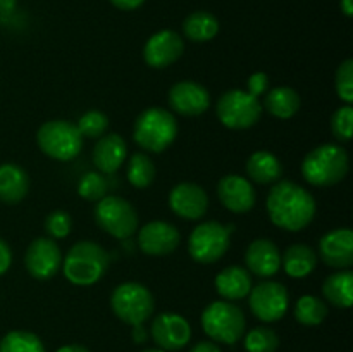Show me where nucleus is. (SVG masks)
Returning a JSON list of instances; mask_svg holds the SVG:
<instances>
[{
    "instance_id": "c03bdc74",
    "label": "nucleus",
    "mask_w": 353,
    "mask_h": 352,
    "mask_svg": "<svg viewBox=\"0 0 353 352\" xmlns=\"http://www.w3.org/2000/svg\"><path fill=\"white\" fill-rule=\"evenodd\" d=\"M57 352H92V351H90V349H86L85 345L69 344V345H62L61 349H57Z\"/></svg>"
},
{
    "instance_id": "4468645a",
    "label": "nucleus",
    "mask_w": 353,
    "mask_h": 352,
    "mask_svg": "<svg viewBox=\"0 0 353 352\" xmlns=\"http://www.w3.org/2000/svg\"><path fill=\"white\" fill-rule=\"evenodd\" d=\"M169 207L181 219H202L209 209V195L196 183H179L169 192Z\"/></svg>"
},
{
    "instance_id": "72a5a7b5",
    "label": "nucleus",
    "mask_w": 353,
    "mask_h": 352,
    "mask_svg": "<svg viewBox=\"0 0 353 352\" xmlns=\"http://www.w3.org/2000/svg\"><path fill=\"white\" fill-rule=\"evenodd\" d=\"M83 138H100L109 128V117L102 110H86L76 123Z\"/></svg>"
},
{
    "instance_id": "0eeeda50",
    "label": "nucleus",
    "mask_w": 353,
    "mask_h": 352,
    "mask_svg": "<svg viewBox=\"0 0 353 352\" xmlns=\"http://www.w3.org/2000/svg\"><path fill=\"white\" fill-rule=\"evenodd\" d=\"M112 313L130 326L143 324L155 311V299L150 290L138 282H124L110 295Z\"/></svg>"
},
{
    "instance_id": "473e14b6",
    "label": "nucleus",
    "mask_w": 353,
    "mask_h": 352,
    "mask_svg": "<svg viewBox=\"0 0 353 352\" xmlns=\"http://www.w3.org/2000/svg\"><path fill=\"white\" fill-rule=\"evenodd\" d=\"M107 190H109V183L102 173L90 171L83 175L78 182L79 197L88 200V202H99L100 199L107 195Z\"/></svg>"
},
{
    "instance_id": "f03ea898",
    "label": "nucleus",
    "mask_w": 353,
    "mask_h": 352,
    "mask_svg": "<svg viewBox=\"0 0 353 352\" xmlns=\"http://www.w3.org/2000/svg\"><path fill=\"white\" fill-rule=\"evenodd\" d=\"M109 268V254L100 244L81 240L72 245L62 259V271L72 285L90 286L100 282Z\"/></svg>"
},
{
    "instance_id": "cd10ccee",
    "label": "nucleus",
    "mask_w": 353,
    "mask_h": 352,
    "mask_svg": "<svg viewBox=\"0 0 353 352\" xmlns=\"http://www.w3.org/2000/svg\"><path fill=\"white\" fill-rule=\"evenodd\" d=\"M183 31L188 40L203 43L216 38V35L219 33V21L207 10H196L183 21Z\"/></svg>"
},
{
    "instance_id": "2eb2a0df",
    "label": "nucleus",
    "mask_w": 353,
    "mask_h": 352,
    "mask_svg": "<svg viewBox=\"0 0 353 352\" xmlns=\"http://www.w3.org/2000/svg\"><path fill=\"white\" fill-rule=\"evenodd\" d=\"M185 52V41L176 31L162 30L152 35L143 47V61L154 69L174 64Z\"/></svg>"
},
{
    "instance_id": "39448f33",
    "label": "nucleus",
    "mask_w": 353,
    "mask_h": 352,
    "mask_svg": "<svg viewBox=\"0 0 353 352\" xmlns=\"http://www.w3.org/2000/svg\"><path fill=\"white\" fill-rule=\"evenodd\" d=\"M37 144L45 155L55 161L68 162L78 157L83 148V137L71 121L52 119L37 131Z\"/></svg>"
},
{
    "instance_id": "ddd939ff",
    "label": "nucleus",
    "mask_w": 353,
    "mask_h": 352,
    "mask_svg": "<svg viewBox=\"0 0 353 352\" xmlns=\"http://www.w3.org/2000/svg\"><path fill=\"white\" fill-rule=\"evenodd\" d=\"M152 338L162 351H181L192 338V326L176 313H161L150 328Z\"/></svg>"
},
{
    "instance_id": "a878e982",
    "label": "nucleus",
    "mask_w": 353,
    "mask_h": 352,
    "mask_svg": "<svg viewBox=\"0 0 353 352\" xmlns=\"http://www.w3.org/2000/svg\"><path fill=\"white\" fill-rule=\"evenodd\" d=\"M299 92L292 86H276V88L268 90L264 99V107L262 109L268 110L271 116L278 117V119H292L300 109Z\"/></svg>"
},
{
    "instance_id": "aec40b11",
    "label": "nucleus",
    "mask_w": 353,
    "mask_h": 352,
    "mask_svg": "<svg viewBox=\"0 0 353 352\" xmlns=\"http://www.w3.org/2000/svg\"><path fill=\"white\" fill-rule=\"evenodd\" d=\"M245 262L248 273H254L261 278H271L281 269V252L269 238H257L248 245Z\"/></svg>"
},
{
    "instance_id": "2f4dec72",
    "label": "nucleus",
    "mask_w": 353,
    "mask_h": 352,
    "mask_svg": "<svg viewBox=\"0 0 353 352\" xmlns=\"http://www.w3.org/2000/svg\"><path fill=\"white\" fill-rule=\"evenodd\" d=\"M279 347V337L272 328L257 326L245 335L247 352H276Z\"/></svg>"
},
{
    "instance_id": "58836bf2",
    "label": "nucleus",
    "mask_w": 353,
    "mask_h": 352,
    "mask_svg": "<svg viewBox=\"0 0 353 352\" xmlns=\"http://www.w3.org/2000/svg\"><path fill=\"white\" fill-rule=\"evenodd\" d=\"M12 264V251L3 238H0V276L6 275Z\"/></svg>"
},
{
    "instance_id": "412c9836",
    "label": "nucleus",
    "mask_w": 353,
    "mask_h": 352,
    "mask_svg": "<svg viewBox=\"0 0 353 352\" xmlns=\"http://www.w3.org/2000/svg\"><path fill=\"white\" fill-rule=\"evenodd\" d=\"M93 164L102 175H114L128 157V145L117 133L103 135L93 147Z\"/></svg>"
},
{
    "instance_id": "e433bc0d",
    "label": "nucleus",
    "mask_w": 353,
    "mask_h": 352,
    "mask_svg": "<svg viewBox=\"0 0 353 352\" xmlns=\"http://www.w3.org/2000/svg\"><path fill=\"white\" fill-rule=\"evenodd\" d=\"M72 230V219L71 214L65 211H54L45 217V231L50 235L52 238H65Z\"/></svg>"
},
{
    "instance_id": "9d476101",
    "label": "nucleus",
    "mask_w": 353,
    "mask_h": 352,
    "mask_svg": "<svg viewBox=\"0 0 353 352\" xmlns=\"http://www.w3.org/2000/svg\"><path fill=\"white\" fill-rule=\"evenodd\" d=\"M231 244L230 226L217 221H203L188 238V252L200 264H214L224 257Z\"/></svg>"
},
{
    "instance_id": "20e7f679",
    "label": "nucleus",
    "mask_w": 353,
    "mask_h": 352,
    "mask_svg": "<svg viewBox=\"0 0 353 352\" xmlns=\"http://www.w3.org/2000/svg\"><path fill=\"white\" fill-rule=\"evenodd\" d=\"M178 137V121L169 110L148 107L134 121L133 138L138 147L147 152L161 154L171 147Z\"/></svg>"
},
{
    "instance_id": "f3484780",
    "label": "nucleus",
    "mask_w": 353,
    "mask_h": 352,
    "mask_svg": "<svg viewBox=\"0 0 353 352\" xmlns=\"http://www.w3.org/2000/svg\"><path fill=\"white\" fill-rule=\"evenodd\" d=\"M169 106L181 116H200L210 107V93L196 81H178L169 90Z\"/></svg>"
},
{
    "instance_id": "c85d7f7f",
    "label": "nucleus",
    "mask_w": 353,
    "mask_h": 352,
    "mask_svg": "<svg viewBox=\"0 0 353 352\" xmlns=\"http://www.w3.org/2000/svg\"><path fill=\"white\" fill-rule=\"evenodd\" d=\"M157 169L154 161L145 152H137L128 161V182L134 188H147L154 183Z\"/></svg>"
},
{
    "instance_id": "7c9ffc66",
    "label": "nucleus",
    "mask_w": 353,
    "mask_h": 352,
    "mask_svg": "<svg viewBox=\"0 0 353 352\" xmlns=\"http://www.w3.org/2000/svg\"><path fill=\"white\" fill-rule=\"evenodd\" d=\"M0 352H45L43 342L31 331L14 330L0 340Z\"/></svg>"
},
{
    "instance_id": "c9c22d12",
    "label": "nucleus",
    "mask_w": 353,
    "mask_h": 352,
    "mask_svg": "<svg viewBox=\"0 0 353 352\" xmlns=\"http://www.w3.org/2000/svg\"><path fill=\"white\" fill-rule=\"evenodd\" d=\"M334 88H336L338 97L345 104L353 102V59H347L336 69L334 76Z\"/></svg>"
},
{
    "instance_id": "bb28decb",
    "label": "nucleus",
    "mask_w": 353,
    "mask_h": 352,
    "mask_svg": "<svg viewBox=\"0 0 353 352\" xmlns=\"http://www.w3.org/2000/svg\"><path fill=\"white\" fill-rule=\"evenodd\" d=\"M324 299L334 307L348 309L353 302V275L350 269H338L323 283Z\"/></svg>"
},
{
    "instance_id": "a19ab883",
    "label": "nucleus",
    "mask_w": 353,
    "mask_h": 352,
    "mask_svg": "<svg viewBox=\"0 0 353 352\" xmlns=\"http://www.w3.org/2000/svg\"><path fill=\"white\" fill-rule=\"evenodd\" d=\"M190 352H223L214 342H199Z\"/></svg>"
},
{
    "instance_id": "dca6fc26",
    "label": "nucleus",
    "mask_w": 353,
    "mask_h": 352,
    "mask_svg": "<svg viewBox=\"0 0 353 352\" xmlns=\"http://www.w3.org/2000/svg\"><path fill=\"white\" fill-rule=\"evenodd\" d=\"M181 244L178 228L165 221H150L138 231V245L147 255H169Z\"/></svg>"
},
{
    "instance_id": "a18cd8bd",
    "label": "nucleus",
    "mask_w": 353,
    "mask_h": 352,
    "mask_svg": "<svg viewBox=\"0 0 353 352\" xmlns=\"http://www.w3.org/2000/svg\"><path fill=\"white\" fill-rule=\"evenodd\" d=\"M341 10H343L345 16L352 17L353 16V3H352V0H341Z\"/></svg>"
},
{
    "instance_id": "423d86ee",
    "label": "nucleus",
    "mask_w": 353,
    "mask_h": 352,
    "mask_svg": "<svg viewBox=\"0 0 353 352\" xmlns=\"http://www.w3.org/2000/svg\"><path fill=\"white\" fill-rule=\"evenodd\" d=\"M202 328L214 342L233 345L245 333L243 311L231 300H214L203 309Z\"/></svg>"
},
{
    "instance_id": "a211bd4d",
    "label": "nucleus",
    "mask_w": 353,
    "mask_h": 352,
    "mask_svg": "<svg viewBox=\"0 0 353 352\" xmlns=\"http://www.w3.org/2000/svg\"><path fill=\"white\" fill-rule=\"evenodd\" d=\"M319 255L323 262L334 269H348L353 264V231L336 228L327 231L319 240Z\"/></svg>"
},
{
    "instance_id": "5701e85b",
    "label": "nucleus",
    "mask_w": 353,
    "mask_h": 352,
    "mask_svg": "<svg viewBox=\"0 0 353 352\" xmlns=\"http://www.w3.org/2000/svg\"><path fill=\"white\" fill-rule=\"evenodd\" d=\"M216 290L224 300H240L250 293L252 276L241 266H228L216 276Z\"/></svg>"
},
{
    "instance_id": "f257e3e1",
    "label": "nucleus",
    "mask_w": 353,
    "mask_h": 352,
    "mask_svg": "<svg viewBox=\"0 0 353 352\" xmlns=\"http://www.w3.org/2000/svg\"><path fill=\"white\" fill-rule=\"evenodd\" d=\"M269 219L285 231H300L309 226L316 216L317 204L312 193L293 182H279L265 200Z\"/></svg>"
},
{
    "instance_id": "79ce46f5",
    "label": "nucleus",
    "mask_w": 353,
    "mask_h": 352,
    "mask_svg": "<svg viewBox=\"0 0 353 352\" xmlns=\"http://www.w3.org/2000/svg\"><path fill=\"white\" fill-rule=\"evenodd\" d=\"M17 0H0V17H6L14 12Z\"/></svg>"
},
{
    "instance_id": "6e6552de",
    "label": "nucleus",
    "mask_w": 353,
    "mask_h": 352,
    "mask_svg": "<svg viewBox=\"0 0 353 352\" xmlns=\"http://www.w3.org/2000/svg\"><path fill=\"white\" fill-rule=\"evenodd\" d=\"M216 114L230 130H248L261 119L262 104L243 90H228L217 100Z\"/></svg>"
},
{
    "instance_id": "1a4fd4ad",
    "label": "nucleus",
    "mask_w": 353,
    "mask_h": 352,
    "mask_svg": "<svg viewBox=\"0 0 353 352\" xmlns=\"http://www.w3.org/2000/svg\"><path fill=\"white\" fill-rule=\"evenodd\" d=\"M95 221L105 233L117 240H126L138 230L137 209L117 195H105L97 202Z\"/></svg>"
},
{
    "instance_id": "49530a36",
    "label": "nucleus",
    "mask_w": 353,
    "mask_h": 352,
    "mask_svg": "<svg viewBox=\"0 0 353 352\" xmlns=\"http://www.w3.org/2000/svg\"><path fill=\"white\" fill-rule=\"evenodd\" d=\"M141 352H165V351H162V349H145V351Z\"/></svg>"
},
{
    "instance_id": "393cba45",
    "label": "nucleus",
    "mask_w": 353,
    "mask_h": 352,
    "mask_svg": "<svg viewBox=\"0 0 353 352\" xmlns=\"http://www.w3.org/2000/svg\"><path fill=\"white\" fill-rule=\"evenodd\" d=\"M247 175L259 185H271L281 179L283 166L279 159L269 150H257L248 157Z\"/></svg>"
},
{
    "instance_id": "ea45409f",
    "label": "nucleus",
    "mask_w": 353,
    "mask_h": 352,
    "mask_svg": "<svg viewBox=\"0 0 353 352\" xmlns=\"http://www.w3.org/2000/svg\"><path fill=\"white\" fill-rule=\"evenodd\" d=\"M114 7L119 10H134L145 3V0H110Z\"/></svg>"
},
{
    "instance_id": "b1692460",
    "label": "nucleus",
    "mask_w": 353,
    "mask_h": 352,
    "mask_svg": "<svg viewBox=\"0 0 353 352\" xmlns=\"http://www.w3.org/2000/svg\"><path fill=\"white\" fill-rule=\"evenodd\" d=\"M317 254L307 244L290 245L281 254V268L292 278H305L316 269Z\"/></svg>"
},
{
    "instance_id": "6ab92c4d",
    "label": "nucleus",
    "mask_w": 353,
    "mask_h": 352,
    "mask_svg": "<svg viewBox=\"0 0 353 352\" xmlns=\"http://www.w3.org/2000/svg\"><path fill=\"white\" fill-rule=\"evenodd\" d=\"M217 197L228 211L248 213L255 206L254 185L240 175H226L217 183Z\"/></svg>"
},
{
    "instance_id": "4c0bfd02",
    "label": "nucleus",
    "mask_w": 353,
    "mask_h": 352,
    "mask_svg": "<svg viewBox=\"0 0 353 352\" xmlns=\"http://www.w3.org/2000/svg\"><path fill=\"white\" fill-rule=\"evenodd\" d=\"M247 86H248L247 92L259 99V95H262V93H265L269 90V76L262 71L254 72V75L248 78Z\"/></svg>"
},
{
    "instance_id": "9b49d317",
    "label": "nucleus",
    "mask_w": 353,
    "mask_h": 352,
    "mask_svg": "<svg viewBox=\"0 0 353 352\" xmlns=\"http://www.w3.org/2000/svg\"><path fill=\"white\" fill-rule=\"evenodd\" d=\"M250 306L252 314L259 317L264 323H274L279 321L286 314L290 306V293L286 286L279 282H262L259 285L252 286Z\"/></svg>"
},
{
    "instance_id": "f8f14e48",
    "label": "nucleus",
    "mask_w": 353,
    "mask_h": 352,
    "mask_svg": "<svg viewBox=\"0 0 353 352\" xmlns=\"http://www.w3.org/2000/svg\"><path fill=\"white\" fill-rule=\"evenodd\" d=\"M24 266L31 278L45 280L54 278L62 268V252L55 240L47 237H38L28 245L24 254Z\"/></svg>"
},
{
    "instance_id": "4be33fe9",
    "label": "nucleus",
    "mask_w": 353,
    "mask_h": 352,
    "mask_svg": "<svg viewBox=\"0 0 353 352\" xmlns=\"http://www.w3.org/2000/svg\"><path fill=\"white\" fill-rule=\"evenodd\" d=\"M30 192V176L14 162L0 164V202L16 206Z\"/></svg>"
},
{
    "instance_id": "7ed1b4c3",
    "label": "nucleus",
    "mask_w": 353,
    "mask_h": 352,
    "mask_svg": "<svg viewBox=\"0 0 353 352\" xmlns=\"http://www.w3.org/2000/svg\"><path fill=\"white\" fill-rule=\"evenodd\" d=\"M350 171V157L336 144H323L312 148L302 162V176L314 186H333L343 182Z\"/></svg>"
},
{
    "instance_id": "f704fd0d",
    "label": "nucleus",
    "mask_w": 353,
    "mask_h": 352,
    "mask_svg": "<svg viewBox=\"0 0 353 352\" xmlns=\"http://www.w3.org/2000/svg\"><path fill=\"white\" fill-rule=\"evenodd\" d=\"M331 131L340 141H350L353 135V107L345 104L331 116Z\"/></svg>"
},
{
    "instance_id": "c756f323",
    "label": "nucleus",
    "mask_w": 353,
    "mask_h": 352,
    "mask_svg": "<svg viewBox=\"0 0 353 352\" xmlns=\"http://www.w3.org/2000/svg\"><path fill=\"white\" fill-rule=\"evenodd\" d=\"M327 316V306L316 295H302L296 300L295 320L303 326H317Z\"/></svg>"
},
{
    "instance_id": "37998d69",
    "label": "nucleus",
    "mask_w": 353,
    "mask_h": 352,
    "mask_svg": "<svg viewBox=\"0 0 353 352\" xmlns=\"http://www.w3.org/2000/svg\"><path fill=\"white\" fill-rule=\"evenodd\" d=\"M131 337H133V340L137 342V344H143V342L147 340V331H145L143 324H137V326H133Z\"/></svg>"
}]
</instances>
